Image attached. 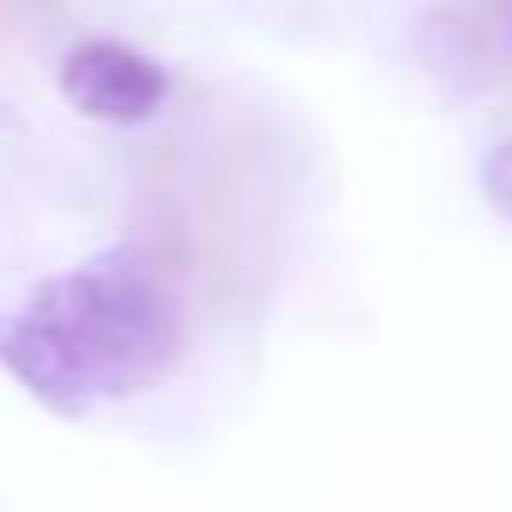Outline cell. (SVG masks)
<instances>
[{
    "mask_svg": "<svg viewBox=\"0 0 512 512\" xmlns=\"http://www.w3.org/2000/svg\"><path fill=\"white\" fill-rule=\"evenodd\" d=\"M482 6H487V21L502 36V46H512V0H482Z\"/></svg>",
    "mask_w": 512,
    "mask_h": 512,
    "instance_id": "277c9868",
    "label": "cell"
},
{
    "mask_svg": "<svg viewBox=\"0 0 512 512\" xmlns=\"http://www.w3.org/2000/svg\"><path fill=\"white\" fill-rule=\"evenodd\" d=\"M181 357L186 307L141 246H111L36 282L0 317V367L56 417L141 397Z\"/></svg>",
    "mask_w": 512,
    "mask_h": 512,
    "instance_id": "6da1fadb",
    "label": "cell"
},
{
    "mask_svg": "<svg viewBox=\"0 0 512 512\" xmlns=\"http://www.w3.org/2000/svg\"><path fill=\"white\" fill-rule=\"evenodd\" d=\"M477 181H482L487 206H492L502 221H512V136H507V141H497V146L482 156Z\"/></svg>",
    "mask_w": 512,
    "mask_h": 512,
    "instance_id": "3957f363",
    "label": "cell"
},
{
    "mask_svg": "<svg viewBox=\"0 0 512 512\" xmlns=\"http://www.w3.org/2000/svg\"><path fill=\"white\" fill-rule=\"evenodd\" d=\"M0 121H6V116H0Z\"/></svg>",
    "mask_w": 512,
    "mask_h": 512,
    "instance_id": "5b68a950",
    "label": "cell"
},
{
    "mask_svg": "<svg viewBox=\"0 0 512 512\" xmlns=\"http://www.w3.org/2000/svg\"><path fill=\"white\" fill-rule=\"evenodd\" d=\"M61 96L86 121L141 126V121H151L166 106L171 76L146 51H136L126 41L96 36V41H81V46L66 51V61H61Z\"/></svg>",
    "mask_w": 512,
    "mask_h": 512,
    "instance_id": "7a4b0ae2",
    "label": "cell"
}]
</instances>
